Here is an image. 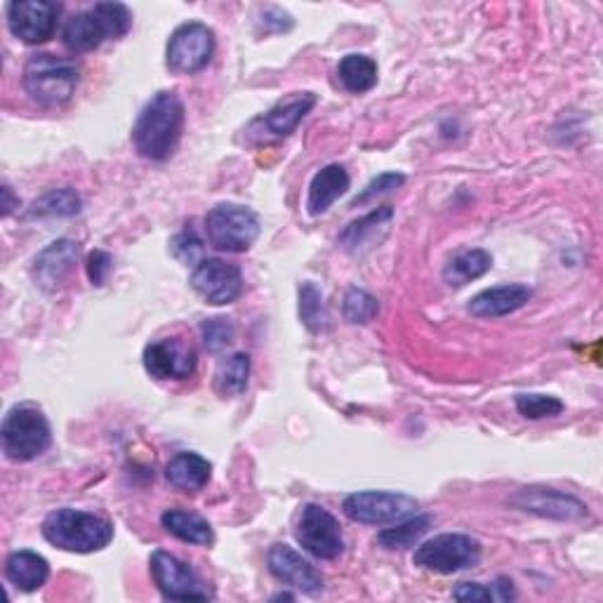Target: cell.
Returning <instances> with one entry per match:
<instances>
[{"mask_svg":"<svg viewBox=\"0 0 603 603\" xmlns=\"http://www.w3.org/2000/svg\"><path fill=\"white\" fill-rule=\"evenodd\" d=\"M83 208L81 196L71 186L52 189L48 194H43L38 201L32 203V208L26 210V217H73Z\"/></svg>","mask_w":603,"mask_h":603,"instance_id":"obj_28","label":"cell"},{"mask_svg":"<svg viewBox=\"0 0 603 603\" xmlns=\"http://www.w3.org/2000/svg\"><path fill=\"white\" fill-rule=\"evenodd\" d=\"M5 458L12 462H32L46 453L52 444V430L43 410L22 403L10 408V413L0 426Z\"/></svg>","mask_w":603,"mask_h":603,"instance_id":"obj_4","label":"cell"},{"mask_svg":"<svg viewBox=\"0 0 603 603\" xmlns=\"http://www.w3.org/2000/svg\"><path fill=\"white\" fill-rule=\"evenodd\" d=\"M391 217H394V210L389 208V205L373 210L371 215H365V217L357 219V222H351L340 233V237H337V245H342L347 253H357L367 237H375L379 227H387L391 222Z\"/></svg>","mask_w":603,"mask_h":603,"instance_id":"obj_29","label":"cell"},{"mask_svg":"<svg viewBox=\"0 0 603 603\" xmlns=\"http://www.w3.org/2000/svg\"><path fill=\"white\" fill-rule=\"evenodd\" d=\"M79 253L81 248L76 241H55L50 243L46 250H40L34 260L32 267V276L40 290L46 292H55L60 290L62 284L69 278V274L73 272L79 262Z\"/></svg>","mask_w":603,"mask_h":603,"instance_id":"obj_17","label":"cell"},{"mask_svg":"<svg viewBox=\"0 0 603 603\" xmlns=\"http://www.w3.org/2000/svg\"><path fill=\"white\" fill-rule=\"evenodd\" d=\"M517 410L526 420H544L564 413V401L550 394H519Z\"/></svg>","mask_w":603,"mask_h":603,"instance_id":"obj_32","label":"cell"},{"mask_svg":"<svg viewBox=\"0 0 603 603\" xmlns=\"http://www.w3.org/2000/svg\"><path fill=\"white\" fill-rule=\"evenodd\" d=\"M250 379V357L243 351H237L227 359L219 361L215 371V391L222 399H237L248 389Z\"/></svg>","mask_w":603,"mask_h":603,"instance_id":"obj_26","label":"cell"},{"mask_svg":"<svg viewBox=\"0 0 603 603\" xmlns=\"http://www.w3.org/2000/svg\"><path fill=\"white\" fill-rule=\"evenodd\" d=\"M481 562V542L465 533H444L420 544L413 564L438 576H453Z\"/></svg>","mask_w":603,"mask_h":603,"instance_id":"obj_6","label":"cell"},{"mask_svg":"<svg viewBox=\"0 0 603 603\" xmlns=\"http://www.w3.org/2000/svg\"><path fill=\"white\" fill-rule=\"evenodd\" d=\"M111 255L105 253V250H95V253H91V257H87V276H91L93 286H105L107 281V274L111 272Z\"/></svg>","mask_w":603,"mask_h":603,"instance_id":"obj_38","label":"cell"},{"mask_svg":"<svg viewBox=\"0 0 603 603\" xmlns=\"http://www.w3.org/2000/svg\"><path fill=\"white\" fill-rule=\"evenodd\" d=\"M509 505L519 507L528 514H535L542 519L554 521H582L587 519V505H582L578 497L566 495L554 489H521L517 495L509 497Z\"/></svg>","mask_w":603,"mask_h":603,"instance_id":"obj_15","label":"cell"},{"mask_svg":"<svg viewBox=\"0 0 603 603\" xmlns=\"http://www.w3.org/2000/svg\"><path fill=\"white\" fill-rule=\"evenodd\" d=\"M430 526H432V517H426V514H415V517L396 521L391 528L379 531L377 544L382 550H391V552L408 550L422 540V535L430 531Z\"/></svg>","mask_w":603,"mask_h":603,"instance_id":"obj_27","label":"cell"},{"mask_svg":"<svg viewBox=\"0 0 603 603\" xmlns=\"http://www.w3.org/2000/svg\"><path fill=\"white\" fill-rule=\"evenodd\" d=\"M17 205H20V201H14L10 184H3V217L12 215V210H14V208H17Z\"/></svg>","mask_w":603,"mask_h":603,"instance_id":"obj_40","label":"cell"},{"mask_svg":"<svg viewBox=\"0 0 603 603\" xmlns=\"http://www.w3.org/2000/svg\"><path fill=\"white\" fill-rule=\"evenodd\" d=\"M60 14L62 5L52 0H14L8 5L10 34L28 46H40L55 36Z\"/></svg>","mask_w":603,"mask_h":603,"instance_id":"obj_11","label":"cell"},{"mask_svg":"<svg viewBox=\"0 0 603 603\" xmlns=\"http://www.w3.org/2000/svg\"><path fill=\"white\" fill-rule=\"evenodd\" d=\"M337 81L351 95H363L377 85V64L367 55H347L337 64Z\"/></svg>","mask_w":603,"mask_h":603,"instance_id":"obj_25","label":"cell"},{"mask_svg":"<svg viewBox=\"0 0 603 603\" xmlns=\"http://www.w3.org/2000/svg\"><path fill=\"white\" fill-rule=\"evenodd\" d=\"M300 318L312 333H321L328 326V312L321 290L309 281L300 286Z\"/></svg>","mask_w":603,"mask_h":603,"instance_id":"obj_30","label":"cell"},{"mask_svg":"<svg viewBox=\"0 0 603 603\" xmlns=\"http://www.w3.org/2000/svg\"><path fill=\"white\" fill-rule=\"evenodd\" d=\"M201 335H203L205 349L213 351V354H219V351H225L233 342V337H237V328H233V323L229 318L217 316V318L203 321Z\"/></svg>","mask_w":603,"mask_h":603,"instance_id":"obj_34","label":"cell"},{"mask_svg":"<svg viewBox=\"0 0 603 603\" xmlns=\"http://www.w3.org/2000/svg\"><path fill=\"white\" fill-rule=\"evenodd\" d=\"M152 578L156 587L168 601H208L210 594L205 590L201 578L178 556L156 550L149 558Z\"/></svg>","mask_w":603,"mask_h":603,"instance_id":"obj_12","label":"cell"},{"mask_svg":"<svg viewBox=\"0 0 603 603\" xmlns=\"http://www.w3.org/2000/svg\"><path fill=\"white\" fill-rule=\"evenodd\" d=\"M493 267V255L489 250L474 248V250H462V253L455 255L444 269V281L450 288H462L467 284L477 281L483 274H489Z\"/></svg>","mask_w":603,"mask_h":603,"instance_id":"obj_24","label":"cell"},{"mask_svg":"<svg viewBox=\"0 0 603 603\" xmlns=\"http://www.w3.org/2000/svg\"><path fill=\"white\" fill-rule=\"evenodd\" d=\"M296 540L302 544V550L309 552L323 562H333V558L345 552V535L340 521H337L328 509L321 505H304L298 526H296Z\"/></svg>","mask_w":603,"mask_h":603,"instance_id":"obj_9","label":"cell"},{"mask_svg":"<svg viewBox=\"0 0 603 603\" xmlns=\"http://www.w3.org/2000/svg\"><path fill=\"white\" fill-rule=\"evenodd\" d=\"M292 26H296V20H292L290 14L281 8L262 10L260 20H257L260 34H286V32H290Z\"/></svg>","mask_w":603,"mask_h":603,"instance_id":"obj_37","label":"cell"},{"mask_svg":"<svg viewBox=\"0 0 603 603\" xmlns=\"http://www.w3.org/2000/svg\"><path fill=\"white\" fill-rule=\"evenodd\" d=\"M316 107V95L314 93H296L288 95L286 99L276 101V105L262 113L260 119L248 125V137L257 142H272V140H284L298 130V125L306 119V113Z\"/></svg>","mask_w":603,"mask_h":603,"instance_id":"obj_13","label":"cell"},{"mask_svg":"<svg viewBox=\"0 0 603 603\" xmlns=\"http://www.w3.org/2000/svg\"><path fill=\"white\" fill-rule=\"evenodd\" d=\"M5 578L20 592H36L50 578V564L46 556L32 550L12 552L5 562Z\"/></svg>","mask_w":603,"mask_h":603,"instance_id":"obj_20","label":"cell"},{"mask_svg":"<svg viewBox=\"0 0 603 603\" xmlns=\"http://www.w3.org/2000/svg\"><path fill=\"white\" fill-rule=\"evenodd\" d=\"M205 233L215 250L245 253L260 237V219L245 205L217 203L205 215Z\"/></svg>","mask_w":603,"mask_h":603,"instance_id":"obj_5","label":"cell"},{"mask_svg":"<svg viewBox=\"0 0 603 603\" xmlns=\"http://www.w3.org/2000/svg\"><path fill=\"white\" fill-rule=\"evenodd\" d=\"M533 298V290L523 284H507L481 290L479 296L469 300V314L477 318H499L519 312Z\"/></svg>","mask_w":603,"mask_h":603,"instance_id":"obj_18","label":"cell"},{"mask_svg":"<svg viewBox=\"0 0 603 603\" xmlns=\"http://www.w3.org/2000/svg\"><path fill=\"white\" fill-rule=\"evenodd\" d=\"M170 253L180 262L189 264V267H196L203 260V241L198 239V233L194 229H184L170 241Z\"/></svg>","mask_w":603,"mask_h":603,"instance_id":"obj_35","label":"cell"},{"mask_svg":"<svg viewBox=\"0 0 603 603\" xmlns=\"http://www.w3.org/2000/svg\"><path fill=\"white\" fill-rule=\"evenodd\" d=\"M267 564L272 576L278 582L292 587V590H298L302 594H312V596L323 592L321 570L300 552L288 547V544H281V542L274 544L267 554Z\"/></svg>","mask_w":603,"mask_h":603,"instance_id":"obj_16","label":"cell"},{"mask_svg":"<svg viewBox=\"0 0 603 603\" xmlns=\"http://www.w3.org/2000/svg\"><path fill=\"white\" fill-rule=\"evenodd\" d=\"M40 533L57 550L93 554L109 547V542L113 540V526L97 514L64 507L48 514L40 526Z\"/></svg>","mask_w":603,"mask_h":603,"instance_id":"obj_2","label":"cell"},{"mask_svg":"<svg viewBox=\"0 0 603 603\" xmlns=\"http://www.w3.org/2000/svg\"><path fill=\"white\" fill-rule=\"evenodd\" d=\"M189 284L205 302L215 306L231 304L243 296L241 269L237 264L219 257H203L196 267L191 269Z\"/></svg>","mask_w":603,"mask_h":603,"instance_id":"obj_10","label":"cell"},{"mask_svg":"<svg viewBox=\"0 0 603 603\" xmlns=\"http://www.w3.org/2000/svg\"><path fill=\"white\" fill-rule=\"evenodd\" d=\"M184 130V105L178 93L160 91L137 116V123L132 128V144L140 156L164 164L178 152Z\"/></svg>","mask_w":603,"mask_h":603,"instance_id":"obj_1","label":"cell"},{"mask_svg":"<svg viewBox=\"0 0 603 603\" xmlns=\"http://www.w3.org/2000/svg\"><path fill=\"white\" fill-rule=\"evenodd\" d=\"M342 314L354 326H365V323H371L379 314V302L367 290L351 288L342 300Z\"/></svg>","mask_w":603,"mask_h":603,"instance_id":"obj_31","label":"cell"},{"mask_svg":"<svg viewBox=\"0 0 603 603\" xmlns=\"http://www.w3.org/2000/svg\"><path fill=\"white\" fill-rule=\"evenodd\" d=\"M349 191V172L342 166H326L321 168L312 184H309V198H306V208L309 215H323L333 208V203L337 198H342Z\"/></svg>","mask_w":603,"mask_h":603,"instance_id":"obj_19","label":"cell"},{"mask_svg":"<svg viewBox=\"0 0 603 603\" xmlns=\"http://www.w3.org/2000/svg\"><path fill=\"white\" fill-rule=\"evenodd\" d=\"M93 10L105 24L109 38H123L132 26V12L123 3H95Z\"/></svg>","mask_w":603,"mask_h":603,"instance_id":"obj_33","label":"cell"},{"mask_svg":"<svg viewBox=\"0 0 603 603\" xmlns=\"http://www.w3.org/2000/svg\"><path fill=\"white\" fill-rule=\"evenodd\" d=\"M144 371L156 379H186L196 371V351L180 337H164L146 345Z\"/></svg>","mask_w":603,"mask_h":603,"instance_id":"obj_14","label":"cell"},{"mask_svg":"<svg viewBox=\"0 0 603 603\" xmlns=\"http://www.w3.org/2000/svg\"><path fill=\"white\" fill-rule=\"evenodd\" d=\"M81 73L76 64L55 55H34L26 62L22 83L26 95L40 107H62L76 93Z\"/></svg>","mask_w":603,"mask_h":603,"instance_id":"obj_3","label":"cell"},{"mask_svg":"<svg viewBox=\"0 0 603 603\" xmlns=\"http://www.w3.org/2000/svg\"><path fill=\"white\" fill-rule=\"evenodd\" d=\"M213 28L203 22H186L172 32L166 48V62L172 73L191 76V73H198L208 67L213 62Z\"/></svg>","mask_w":603,"mask_h":603,"instance_id":"obj_7","label":"cell"},{"mask_svg":"<svg viewBox=\"0 0 603 603\" xmlns=\"http://www.w3.org/2000/svg\"><path fill=\"white\" fill-rule=\"evenodd\" d=\"M455 601H495L493 592L485 590L479 582H462L458 590L453 592Z\"/></svg>","mask_w":603,"mask_h":603,"instance_id":"obj_39","label":"cell"},{"mask_svg":"<svg viewBox=\"0 0 603 603\" xmlns=\"http://www.w3.org/2000/svg\"><path fill=\"white\" fill-rule=\"evenodd\" d=\"M342 509L351 521L365 526H387L418 514V499L391 491H361L345 497Z\"/></svg>","mask_w":603,"mask_h":603,"instance_id":"obj_8","label":"cell"},{"mask_svg":"<svg viewBox=\"0 0 603 603\" xmlns=\"http://www.w3.org/2000/svg\"><path fill=\"white\" fill-rule=\"evenodd\" d=\"M403 182H406V178L399 172L379 174V178H375L371 184L363 189V194H359L354 201H351V208H357V205H363V203H367L379 194H387V191H391V189H399Z\"/></svg>","mask_w":603,"mask_h":603,"instance_id":"obj_36","label":"cell"},{"mask_svg":"<svg viewBox=\"0 0 603 603\" xmlns=\"http://www.w3.org/2000/svg\"><path fill=\"white\" fill-rule=\"evenodd\" d=\"M64 46L73 52H93L101 43L109 38L105 24L97 17V12L91 8L85 12H76L64 24Z\"/></svg>","mask_w":603,"mask_h":603,"instance_id":"obj_22","label":"cell"},{"mask_svg":"<svg viewBox=\"0 0 603 603\" xmlns=\"http://www.w3.org/2000/svg\"><path fill=\"white\" fill-rule=\"evenodd\" d=\"M170 485L184 493H198L213 477V465L198 453H178L166 467Z\"/></svg>","mask_w":603,"mask_h":603,"instance_id":"obj_21","label":"cell"},{"mask_svg":"<svg viewBox=\"0 0 603 603\" xmlns=\"http://www.w3.org/2000/svg\"><path fill=\"white\" fill-rule=\"evenodd\" d=\"M160 523H164V528L170 535H174L182 542L201 544V547H208V544L215 542V533H213L210 523L194 511L168 509V511H164V517H160Z\"/></svg>","mask_w":603,"mask_h":603,"instance_id":"obj_23","label":"cell"}]
</instances>
